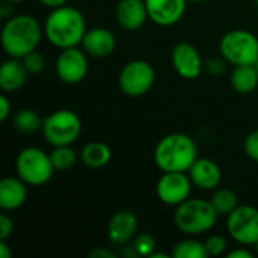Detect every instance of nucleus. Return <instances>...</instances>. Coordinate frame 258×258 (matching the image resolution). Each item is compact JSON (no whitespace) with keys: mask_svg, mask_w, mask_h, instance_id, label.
<instances>
[{"mask_svg":"<svg viewBox=\"0 0 258 258\" xmlns=\"http://www.w3.org/2000/svg\"><path fill=\"white\" fill-rule=\"evenodd\" d=\"M86 30L85 15L77 8L68 5L51 9L44 23L45 38L60 50L82 44Z\"/></svg>","mask_w":258,"mask_h":258,"instance_id":"1","label":"nucleus"},{"mask_svg":"<svg viewBox=\"0 0 258 258\" xmlns=\"http://www.w3.org/2000/svg\"><path fill=\"white\" fill-rule=\"evenodd\" d=\"M44 27L29 14H18L8 18L2 29V47L9 57L23 59L41 44Z\"/></svg>","mask_w":258,"mask_h":258,"instance_id":"2","label":"nucleus"},{"mask_svg":"<svg viewBox=\"0 0 258 258\" xmlns=\"http://www.w3.org/2000/svg\"><path fill=\"white\" fill-rule=\"evenodd\" d=\"M197 159V144L186 133H169L154 148V163L162 172H187Z\"/></svg>","mask_w":258,"mask_h":258,"instance_id":"3","label":"nucleus"},{"mask_svg":"<svg viewBox=\"0 0 258 258\" xmlns=\"http://www.w3.org/2000/svg\"><path fill=\"white\" fill-rule=\"evenodd\" d=\"M218 212L210 201L201 198H189L177 206L174 213L175 227L187 234L197 236L210 231L218 222Z\"/></svg>","mask_w":258,"mask_h":258,"instance_id":"4","label":"nucleus"},{"mask_svg":"<svg viewBox=\"0 0 258 258\" xmlns=\"http://www.w3.org/2000/svg\"><path fill=\"white\" fill-rule=\"evenodd\" d=\"M15 171L27 186L35 187L47 184L54 174L50 154L36 147H26L18 153L15 159Z\"/></svg>","mask_w":258,"mask_h":258,"instance_id":"5","label":"nucleus"},{"mask_svg":"<svg viewBox=\"0 0 258 258\" xmlns=\"http://www.w3.org/2000/svg\"><path fill=\"white\" fill-rule=\"evenodd\" d=\"M41 133L51 147L73 145L82 133V121L74 110L59 109L44 118Z\"/></svg>","mask_w":258,"mask_h":258,"instance_id":"6","label":"nucleus"},{"mask_svg":"<svg viewBox=\"0 0 258 258\" xmlns=\"http://www.w3.org/2000/svg\"><path fill=\"white\" fill-rule=\"evenodd\" d=\"M221 56L231 65H255L258 59V38L249 30L234 29L227 32L219 42Z\"/></svg>","mask_w":258,"mask_h":258,"instance_id":"7","label":"nucleus"},{"mask_svg":"<svg viewBox=\"0 0 258 258\" xmlns=\"http://www.w3.org/2000/svg\"><path fill=\"white\" fill-rule=\"evenodd\" d=\"M156 82V71L153 65L142 59H135L125 63L119 73V89L128 97L145 95Z\"/></svg>","mask_w":258,"mask_h":258,"instance_id":"8","label":"nucleus"},{"mask_svg":"<svg viewBox=\"0 0 258 258\" xmlns=\"http://www.w3.org/2000/svg\"><path fill=\"white\" fill-rule=\"evenodd\" d=\"M227 231L237 243L254 246L258 242V209L252 206H239L227 216Z\"/></svg>","mask_w":258,"mask_h":258,"instance_id":"9","label":"nucleus"},{"mask_svg":"<svg viewBox=\"0 0 258 258\" xmlns=\"http://www.w3.org/2000/svg\"><path fill=\"white\" fill-rule=\"evenodd\" d=\"M54 71L59 80L67 85L80 83L88 74V54L83 48H63L56 57Z\"/></svg>","mask_w":258,"mask_h":258,"instance_id":"10","label":"nucleus"},{"mask_svg":"<svg viewBox=\"0 0 258 258\" xmlns=\"http://www.w3.org/2000/svg\"><path fill=\"white\" fill-rule=\"evenodd\" d=\"M192 186L187 172H163L156 184V194L163 204L177 207L190 198Z\"/></svg>","mask_w":258,"mask_h":258,"instance_id":"11","label":"nucleus"},{"mask_svg":"<svg viewBox=\"0 0 258 258\" xmlns=\"http://www.w3.org/2000/svg\"><path fill=\"white\" fill-rule=\"evenodd\" d=\"M171 59L177 74L186 80H195L203 73V57L198 48L190 42H178L172 50Z\"/></svg>","mask_w":258,"mask_h":258,"instance_id":"12","label":"nucleus"},{"mask_svg":"<svg viewBox=\"0 0 258 258\" xmlns=\"http://www.w3.org/2000/svg\"><path fill=\"white\" fill-rule=\"evenodd\" d=\"M138 231V218L130 210H118L107 224V239L113 246L132 243Z\"/></svg>","mask_w":258,"mask_h":258,"instance_id":"13","label":"nucleus"},{"mask_svg":"<svg viewBox=\"0 0 258 258\" xmlns=\"http://www.w3.org/2000/svg\"><path fill=\"white\" fill-rule=\"evenodd\" d=\"M148 18L157 26H174L178 23L187 6V0H145Z\"/></svg>","mask_w":258,"mask_h":258,"instance_id":"14","label":"nucleus"},{"mask_svg":"<svg viewBox=\"0 0 258 258\" xmlns=\"http://www.w3.org/2000/svg\"><path fill=\"white\" fill-rule=\"evenodd\" d=\"M80 45L88 56L95 59H103L113 53L116 47V39L109 29L94 27L86 30Z\"/></svg>","mask_w":258,"mask_h":258,"instance_id":"15","label":"nucleus"},{"mask_svg":"<svg viewBox=\"0 0 258 258\" xmlns=\"http://www.w3.org/2000/svg\"><path fill=\"white\" fill-rule=\"evenodd\" d=\"M194 186L201 190H215L222 181V171L216 162L207 157H198L187 171Z\"/></svg>","mask_w":258,"mask_h":258,"instance_id":"16","label":"nucleus"},{"mask_svg":"<svg viewBox=\"0 0 258 258\" xmlns=\"http://www.w3.org/2000/svg\"><path fill=\"white\" fill-rule=\"evenodd\" d=\"M118 24L125 30L141 29L148 18L145 0H119L115 9Z\"/></svg>","mask_w":258,"mask_h":258,"instance_id":"17","label":"nucleus"},{"mask_svg":"<svg viewBox=\"0 0 258 258\" xmlns=\"http://www.w3.org/2000/svg\"><path fill=\"white\" fill-rule=\"evenodd\" d=\"M27 200V184L17 177H5L0 181V207L5 212L20 209Z\"/></svg>","mask_w":258,"mask_h":258,"instance_id":"18","label":"nucleus"},{"mask_svg":"<svg viewBox=\"0 0 258 258\" xmlns=\"http://www.w3.org/2000/svg\"><path fill=\"white\" fill-rule=\"evenodd\" d=\"M27 70L23 63V59L9 57L0 67V88L5 94L17 92L21 89L27 80Z\"/></svg>","mask_w":258,"mask_h":258,"instance_id":"19","label":"nucleus"},{"mask_svg":"<svg viewBox=\"0 0 258 258\" xmlns=\"http://www.w3.org/2000/svg\"><path fill=\"white\" fill-rule=\"evenodd\" d=\"M82 162L92 169H100L106 166L112 159V150L104 142H89L80 151Z\"/></svg>","mask_w":258,"mask_h":258,"instance_id":"20","label":"nucleus"},{"mask_svg":"<svg viewBox=\"0 0 258 258\" xmlns=\"http://www.w3.org/2000/svg\"><path fill=\"white\" fill-rule=\"evenodd\" d=\"M231 86L239 94H251L258 86V68L255 65H239L231 73Z\"/></svg>","mask_w":258,"mask_h":258,"instance_id":"21","label":"nucleus"},{"mask_svg":"<svg viewBox=\"0 0 258 258\" xmlns=\"http://www.w3.org/2000/svg\"><path fill=\"white\" fill-rule=\"evenodd\" d=\"M42 121L44 119L33 109H20L18 112L14 113V118H12L14 128L26 135L39 132L42 128Z\"/></svg>","mask_w":258,"mask_h":258,"instance_id":"22","label":"nucleus"},{"mask_svg":"<svg viewBox=\"0 0 258 258\" xmlns=\"http://www.w3.org/2000/svg\"><path fill=\"white\" fill-rule=\"evenodd\" d=\"M210 203L213 204V207H215V210L218 212L219 216H228L230 213H233L240 206L236 192L231 190V189H225V187L218 189L213 194Z\"/></svg>","mask_w":258,"mask_h":258,"instance_id":"23","label":"nucleus"},{"mask_svg":"<svg viewBox=\"0 0 258 258\" xmlns=\"http://www.w3.org/2000/svg\"><path fill=\"white\" fill-rule=\"evenodd\" d=\"M174 258H206L209 257L206 251V245L197 239H184L180 240L174 248L172 254Z\"/></svg>","mask_w":258,"mask_h":258,"instance_id":"24","label":"nucleus"},{"mask_svg":"<svg viewBox=\"0 0 258 258\" xmlns=\"http://www.w3.org/2000/svg\"><path fill=\"white\" fill-rule=\"evenodd\" d=\"M50 159L54 171H68L76 165L77 154L71 148V145H60L53 147V150L50 151Z\"/></svg>","mask_w":258,"mask_h":258,"instance_id":"25","label":"nucleus"},{"mask_svg":"<svg viewBox=\"0 0 258 258\" xmlns=\"http://www.w3.org/2000/svg\"><path fill=\"white\" fill-rule=\"evenodd\" d=\"M132 248L138 257H151L156 252V240L147 233L136 234V237L132 240Z\"/></svg>","mask_w":258,"mask_h":258,"instance_id":"26","label":"nucleus"},{"mask_svg":"<svg viewBox=\"0 0 258 258\" xmlns=\"http://www.w3.org/2000/svg\"><path fill=\"white\" fill-rule=\"evenodd\" d=\"M23 63H24V67H26L29 74H39L45 68V57L36 48V50L30 51L29 54H26L23 57Z\"/></svg>","mask_w":258,"mask_h":258,"instance_id":"27","label":"nucleus"},{"mask_svg":"<svg viewBox=\"0 0 258 258\" xmlns=\"http://www.w3.org/2000/svg\"><path fill=\"white\" fill-rule=\"evenodd\" d=\"M206 251L209 254V257H218V255H222L224 251L227 249V240L224 236H219V234H215V236H210L206 242Z\"/></svg>","mask_w":258,"mask_h":258,"instance_id":"28","label":"nucleus"},{"mask_svg":"<svg viewBox=\"0 0 258 258\" xmlns=\"http://www.w3.org/2000/svg\"><path fill=\"white\" fill-rule=\"evenodd\" d=\"M245 153L249 159L258 162V128L251 132L245 139Z\"/></svg>","mask_w":258,"mask_h":258,"instance_id":"29","label":"nucleus"},{"mask_svg":"<svg viewBox=\"0 0 258 258\" xmlns=\"http://www.w3.org/2000/svg\"><path fill=\"white\" fill-rule=\"evenodd\" d=\"M12 233H14L12 219L6 213L0 215V240H8Z\"/></svg>","mask_w":258,"mask_h":258,"instance_id":"30","label":"nucleus"},{"mask_svg":"<svg viewBox=\"0 0 258 258\" xmlns=\"http://www.w3.org/2000/svg\"><path fill=\"white\" fill-rule=\"evenodd\" d=\"M225 63L227 60L222 57V59H218V57H210L207 62H206V70L213 74V76H219L225 71Z\"/></svg>","mask_w":258,"mask_h":258,"instance_id":"31","label":"nucleus"},{"mask_svg":"<svg viewBox=\"0 0 258 258\" xmlns=\"http://www.w3.org/2000/svg\"><path fill=\"white\" fill-rule=\"evenodd\" d=\"M11 109H12L11 101H9L8 95L3 92V94L0 95V121H6V119L9 118Z\"/></svg>","mask_w":258,"mask_h":258,"instance_id":"32","label":"nucleus"},{"mask_svg":"<svg viewBox=\"0 0 258 258\" xmlns=\"http://www.w3.org/2000/svg\"><path fill=\"white\" fill-rule=\"evenodd\" d=\"M89 257L91 258H116L118 257V254L116 252H113L112 249H109V248H95L94 251H91L89 252Z\"/></svg>","mask_w":258,"mask_h":258,"instance_id":"33","label":"nucleus"},{"mask_svg":"<svg viewBox=\"0 0 258 258\" xmlns=\"http://www.w3.org/2000/svg\"><path fill=\"white\" fill-rule=\"evenodd\" d=\"M12 12H14V8H12V2L9 0H5L2 5H0V17L3 20H8L12 17Z\"/></svg>","mask_w":258,"mask_h":258,"instance_id":"34","label":"nucleus"},{"mask_svg":"<svg viewBox=\"0 0 258 258\" xmlns=\"http://www.w3.org/2000/svg\"><path fill=\"white\" fill-rule=\"evenodd\" d=\"M228 258H252V252L245 248H236L228 252Z\"/></svg>","mask_w":258,"mask_h":258,"instance_id":"35","label":"nucleus"},{"mask_svg":"<svg viewBox=\"0 0 258 258\" xmlns=\"http://www.w3.org/2000/svg\"><path fill=\"white\" fill-rule=\"evenodd\" d=\"M42 6L45 8H50V9H54V8H59V6H63L67 5L68 0H38Z\"/></svg>","mask_w":258,"mask_h":258,"instance_id":"36","label":"nucleus"},{"mask_svg":"<svg viewBox=\"0 0 258 258\" xmlns=\"http://www.w3.org/2000/svg\"><path fill=\"white\" fill-rule=\"evenodd\" d=\"M12 251L9 248V245L6 243V240H0V257L2 258H11Z\"/></svg>","mask_w":258,"mask_h":258,"instance_id":"37","label":"nucleus"},{"mask_svg":"<svg viewBox=\"0 0 258 258\" xmlns=\"http://www.w3.org/2000/svg\"><path fill=\"white\" fill-rule=\"evenodd\" d=\"M157 257H160V258H168V254H162V252H154V254L151 255V258H157Z\"/></svg>","mask_w":258,"mask_h":258,"instance_id":"38","label":"nucleus"},{"mask_svg":"<svg viewBox=\"0 0 258 258\" xmlns=\"http://www.w3.org/2000/svg\"><path fill=\"white\" fill-rule=\"evenodd\" d=\"M9 2H12V3H20V2H23V0H9Z\"/></svg>","mask_w":258,"mask_h":258,"instance_id":"39","label":"nucleus"},{"mask_svg":"<svg viewBox=\"0 0 258 258\" xmlns=\"http://www.w3.org/2000/svg\"><path fill=\"white\" fill-rule=\"evenodd\" d=\"M254 248H255V252H257V254H258V242H257V243H255V245H254Z\"/></svg>","mask_w":258,"mask_h":258,"instance_id":"40","label":"nucleus"},{"mask_svg":"<svg viewBox=\"0 0 258 258\" xmlns=\"http://www.w3.org/2000/svg\"><path fill=\"white\" fill-rule=\"evenodd\" d=\"M187 2H204V0H187Z\"/></svg>","mask_w":258,"mask_h":258,"instance_id":"41","label":"nucleus"},{"mask_svg":"<svg viewBox=\"0 0 258 258\" xmlns=\"http://www.w3.org/2000/svg\"><path fill=\"white\" fill-rule=\"evenodd\" d=\"M254 2H255V6H257V8H258V0H254Z\"/></svg>","mask_w":258,"mask_h":258,"instance_id":"42","label":"nucleus"},{"mask_svg":"<svg viewBox=\"0 0 258 258\" xmlns=\"http://www.w3.org/2000/svg\"><path fill=\"white\" fill-rule=\"evenodd\" d=\"M255 67H257V68H258V59H257V62H255Z\"/></svg>","mask_w":258,"mask_h":258,"instance_id":"43","label":"nucleus"}]
</instances>
